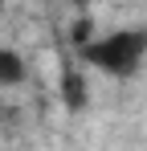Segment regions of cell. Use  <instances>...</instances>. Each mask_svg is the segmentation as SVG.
I'll return each instance as SVG.
<instances>
[{
    "mask_svg": "<svg viewBox=\"0 0 147 151\" xmlns=\"http://www.w3.org/2000/svg\"><path fill=\"white\" fill-rule=\"evenodd\" d=\"M86 65H94L110 78H131L147 57V29H115V33H102L90 45H82Z\"/></svg>",
    "mask_w": 147,
    "mask_h": 151,
    "instance_id": "cell-1",
    "label": "cell"
},
{
    "mask_svg": "<svg viewBox=\"0 0 147 151\" xmlns=\"http://www.w3.org/2000/svg\"><path fill=\"white\" fill-rule=\"evenodd\" d=\"M61 102H66V110H86V102H90L86 78H82V70H74V65L61 70Z\"/></svg>",
    "mask_w": 147,
    "mask_h": 151,
    "instance_id": "cell-2",
    "label": "cell"
},
{
    "mask_svg": "<svg viewBox=\"0 0 147 151\" xmlns=\"http://www.w3.org/2000/svg\"><path fill=\"white\" fill-rule=\"evenodd\" d=\"M24 78H29V65H24V57L17 49H8V45H0V90H12V86H21Z\"/></svg>",
    "mask_w": 147,
    "mask_h": 151,
    "instance_id": "cell-3",
    "label": "cell"
}]
</instances>
